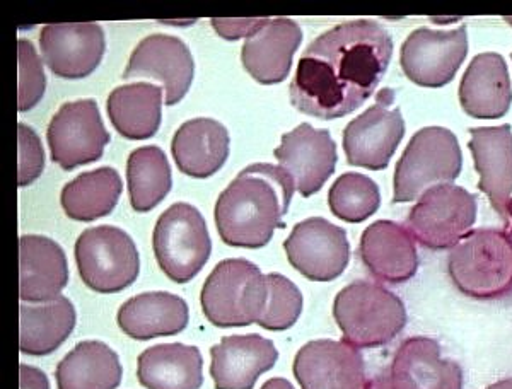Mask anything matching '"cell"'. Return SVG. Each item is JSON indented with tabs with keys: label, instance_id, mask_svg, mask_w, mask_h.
Wrapping results in <instances>:
<instances>
[{
	"label": "cell",
	"instance_id": "cell-1",
	"mask_svg": "<svg viewBox=\"0 0 512 389\" xmlns=\"http://www.w3.org/2000/svg\"><path fill=\"white\" fill-rule=\"evenodd\" d=\"M393 55V40L371 19L342 23L318 36L299 59L291 103L320 120L342 118L373 96Z\"/></svg>",
	"mask_w": 512,
	"mask_h": 389
},
{
	"label": "cell",
	"instance_id": "cell-2",
	"mask_svg": "<svg viewBox=\"0 0 512 389\" xmlns=\"http://www.w3.org/2000/svg\"><path fill=\"white\" fill-rule=\"evenodd\" d=\"M294 190V181L280 166L258 163L243 169L217 198L222 241L250 250L267 246L275 229L284 227Z\"/></svg>",
	"mask_w": 512,
	"mask_h": 389
},
{
	"label": "cell",
	"instance_id": "cell-3",
	"mask_svg": "<svg viewBox=\"0 0 512 389\" xmlns=\"http://www.w3.org/2000/svg\"><path fill=\"white\" fill-rule=\"evenodd\" d=\"M454 287L472 299L494 301L512 294V233L495 227L473 229L449 251Z\"/></svg>",
	"mask_w": 512,
	"mask_h": 389
},
{
	"label": "cell",
	"instance_id": "cell-4",
	"mask_svg": "<svg viewBox=\"0 0 512 389\" xmlns=\"http://www.w3.org/2000/svg\"><path fill=\"white\" fill-rule=\"evenodd\" d=\"M333 318L345 343L355 349H374L402 333L407 326V309L400 297L378 282L357 280L338 292Z\"/></svg>",
	"mask_w": 512,
	"mask_h": 389
},
{
	"label": "cell",
	"instance_id": "cell-5",
	"mask_svg": "<svg viewBox=\"0 0 512 389\" xmlns=\"http://www.w3.org/2000/svg\"><path fill=\"white\" fill-rule=\"evenodd\" d=\"M267 299V275L245 258L217 263L200 294L205 318L217 328L258 323Z\"/></svg>",
	"mask_w": 512,
	"mask_h": 389
},
{
	"label": "cell",
	"instance_id": "cell-6",
	"mask_svg": "<svg viewBox=\"0 0 512 389\" xmlns=\"http://www.w3.org/2000/svg\"><path fill=\"white\" fill-rule=\"evenodd\" d=\"M463 168L456 135L444 127H425L408 142L395 169L393 204L415 202L434 186L453 185Z\"/></svg>",
	"mask_w": 512,
	"mask_h": 389
},
{
	"label": "cell",
	"instance_id": "cell-7",
	"mask_svg": "<svg viewBox=\"0 0 512 389\" xmlns=\"http://www.w3.org/2000/svg\"><path fill=\"white\" fill-rule=\"evenodd\" d=\"M152 246L159 267L176 284L195 279L212 255L204 215L183 202L161 214L152 234Z\"/></svg>",
	"mask_w": 512,
	"mask_h": 389
},
{
	"label": "cell",
	"instance_id": "cell-8",
	"mask_svg": "<svg viewBox=\"0 0 512 389\" xmlns=\"http://www.w3.org/2000/svg\"><path fill=\"white\" fill-rule=\"evenodd\" d=\"M74 253L82 282L99 294L125 291L139 277V251L120 227L86 229L77 238Z\"/></svg>",
	"mask_w": 512,
	"mask_h": 389
},
{
	"label": "cell",
	"instance_id": "cell-9",
	"mask_svg": "<svg viewBox=\"0 0 512 389\" xmlns=\"http://www.w3.org/2000/svg\"><path fill=\"white\" fill-rule=\"evenodd\" d=\"M477 195L456 185L434 186L408 212L405 227L427 250H453L477 221Z\"/></svg>",
	"mask_w": 512,
	"mask_h": 389
},
{
	"label": "cell",
	"instance_id": "cell-10",
	"mask_svg": "<svg viewBox=\"0 0 512 389\" xmlns=\"http://www.w3.org/2000/svg\"><path fill=\"white\" fill-rule=\"evenodd\" d=\"M366 389H463V369L441 357L431 337H410L396 349L390 366L367 379Z\"/></svg>",
	"mask_w": 512,
	"mask_h": 389
},
{
	"label": "cell",
	"instance_id": "cell-11",
	"mask_svg": "<svg viewBox=\"0 0 512 389\" xmlns=\"http://www.w3.org/2000/svg\"><path fill=\"white\" fill-rule=\"evenodd\" d=\"M395 91L381 89L376 103L354 118L344 130L347 163L357 168L381 171L388 168L391 157L405 135V120L400 108H393Z\"/></svg>",
	"mask_w": 512,
	"mask_h": 389
},
{
	"label": "cell",
	"instance_id": "cell-12",
	"mask_svg": "<svg viewBox=\"0 0 512 389\" xmlns=\"http://www.w3.org/2000/svg\"><path fill=\"white\" fill-rule=\"evenodd\" d=\"M52 161L65 171L94 163L103 157L110 142L94 99H79L60 106L48 125Z\"/></svg>",
	"mask_w": 512,
	"mask_h": 389
},
{
	"label": "cell",
	"instance_id": "cell-13",
	"mask_svg": "<svg viewBox=\"0 0 512 389\" xmlns=\"http://www.w3.org/2000/svg\"><path fill=\"white\" fill-rule=\"evenodd\" d=\"M468 55V31L420 28L402 45L400 65L405 76L422 88H443L453 81Z\"/></svg>",
	"mask_w": 512,
	"mask_h": 389
},
{
	"label": "cell",
	"instance_id": "cell-14",
	"mask_svg": "<svg viewBox=\"0 0 512 389\" xmlns=\"http://www.w3.org/2000/svg\"><path fill=\"white\" fill-rule=\"evenodd\" d=\"M284 250L292 267L313 282H332L349 267L350 243L344 227L323 217L296 224Z\"/></svg>",
	"mask_w": 512,
	"mask_h": 389
},
{
	"label": "cell",
	"instance_id": "cell-15",
	"mask_svg": "<svg viewBox=\"0 0 512 389\" xmlns=\"http://www.w3.org/2000/svg\"><path fill=\"white\" fill-rule=\"evenodd\" d=\"M193 74L195 64L185 41L176 36L151 35L135 47L122 79L161 82L166 93V105L175 106L190 91Z\"/></svg>",
	"mask_w": 512,
	"mask_h": 389
},
{
	"label": "cell",
	"instance_id": "cell-16",
	"mask_svg": "<svg viewBox=\"0 0 512 389\" xmlns=\"http://www.w3.org/2000/svg\"><path fill=\"white\" fill-rule=\"evenodd\" d=\"M280 168L291 176L297 192L304 198L320 192L337 168V144L328 130L301 123L282 135L275 149Z\"/></svg>",
	"mask_w": 512,
	"mask_h": 389
},
{
	"label": "cell",
	"instance_id": "cell-17",
	"mask_svg": "<svg viewBox=\"0 0 512 389\" xmlns=\"http://www.w3.org/2000/svg\"><path fill=\"white\" fill-rule=\"evenodd\" d=\"M43 64L62 79H84L105 57V31L96 23L50 24L40 33Z\"/></svg>",
	"mask_w": 512,
	"mask_h": 389
},
{
	"label": "cell",
	"instance_id": "cell-18",
	"mask_svg": "<svg viewBox=\"0 0 512 389\" xmlns=\"http://www.w3.org/2000/svg\"><path fill=\"white\" fill-rule=\"evenodd\" d=\"M292 371L303 389H366L364 357L344 340L306 343L297 352Z\"/></svg>",
	"mask_w": 512,
	"mask_h": 389
},
{
	"label": "cell",
	"instance_id": "cell-19",
	"mask_svg": "<svg viewBox=\"0 0 512 389\" xmlns=\"http://www.w3.org/2000/svg\"><path fill=\"white\" fill-rule=\"evenodd\" d=\"M470 151L480 181L478 190L489 197L492 209L511 226L512 204V128H470Z\"/></svg>",
	"mask_w": 512,
	"mask_h": 389
},
{
	"label": "cell",
	"instance_id": "cell-20",
	"mask_svg": "<svg viewBox=\"0 0 512 389\" xmlns=\"http://www.w3.org/2000/svg\"><path fill=\"white\" fill-rule=\"evenodd\" d=\"M359 256L374 279L386 284H405L419 270V255L412 234L402 224L376 221L366 227Z\"/></svg>",
	"mask_w": 512,
	"mask_h": 389
},
{
	"label": "cell",
	"instance_id": "cell-21",
	"mask_svg": "<svg viewBox=\"0 0 512 389\" xmlns=\"http://www.w3.org/2000/svg\"><path fill=\"white\" fill-rule=\"evenodd\" d=\"M210 376L216 389H253L263 372L279 359L274 342L251 335H231L210 349Z\"/></svg>",
	"mask_w": 512,
	"mask_h": 389
},
{
	"label": "cell",
	"instance_id": "cell-22",
	"mask_svg": "<svg viewBox=\"0 0 512 389\" xmlns=\"http://www.w3.org/2000/svg\"><path fill=\"white\" fill-rule=\"evenodd\" d=\"M303 41V31L289 18L267 19L262 28L248 36L241 62L260 84H279L291 72L292 59Z\"/></svg>",
	"mask_w": 512,
	"mask_h": 389
},
{
	"label": "cell",
	"instance_id": "cell-23",
	"mask_svg": "<svg viewBox=\"0 0 512 389\" xmlns=\"http://www.w3.org/2000/svg\"><path fill=\"white\" fill-rule=\"evenodd\" d=\"M69 282V265L57 241L26 234L19 238V296L23 302L57 299Z\"/></svg>",
	"mask_w": 512,
	"mask_h": 389
},
{
	"label": "cell",
	"instance_id": "cell-24",
	"mask_svg": "<svg viewBox=\"0 0 512 389\" xmlns=\"http://www.w3.org/2000/svg\"><path fill=\"white\" fill-rule=\"evenodd\" d=\"M460 103L466 115L495 120L512 105V84L506 60L499 53H480L468 65L460 84Z\"/></svg>",
	"mask_w": 512,
	"mask_h": 389
},
{
	"label": "cell",
	"instance_id": "cell-25",
	"mask_svg": "<svg viewBox=\"0 0 512 389\" xmlns=\"http://www.w3.org/2000/svg\"><path fill=\"white\" fill-rule=\"evenodd\" d=\"M190 311L185 299L169 292H146L123 302L118 309L120 330L134 340L173 337L185 330Z\"/></svg>",
	"mask_w": 512,
	"mask_h": 389
},
{
	"label": "cell",
	"instance_id": "cell-26",
	"mask_svg": "<svg viewBox=\"0 0 512 389\" xmlns=\"http://www.w3.org/2000/svg\"><path fill=\"white\" fill-rule=\"evenodd\" d=\"M171 152L181 173L192 178H209L226 164L229 132L212 118H193L176 130Z\"/></svg>",
	"mask_w": 512,
	"mask_h": 389
},
{
	"label": "cell",
	"instance_id": "cell-27",
	"mask_svg": "<svg viewBox=\"0 0 512 389\" xmlns=\"http://www.w3.org/2000/svg\"><path fill=\"white\" fill-rule=\"evenodd\" d=\"M137 378L146 389H200L204 359L192 345L159 343L139 355Z\"/></svg>",
	"mask_w": 512,
	"mask_h": 389
},
{
	"label": "cell",
	"instance_id": "cell-28",
	"mask_svg": "<svg viewBox=\"0 0 512 389\" xmlns=\"http://www.w3.org/2000/svg\"><path fill=\"white\" fill-rule=\"evenodd\" d=\"M163 89L149 82H132L113 89L108 117L118 134L130 140L151 139L161 127Z\"/></svg>",
	"mask_w": 512,
	"mask_h": 389
},
{
	"label": "cell",
	"instance_id": "cell-29",
	"mask_svg": "<svg viewBox=\"0 0 512 389\" xmlns=\"http://www.w3.org/2000/svg\"><path fill=\"white\" fill-rule=\"evenodd\" d=\"M19 347L26 355L53 354L70 337L77 323L74 304L60 296L48 302L21 304Z\"/></svg>",
	"mask_w": 512,
	"mask_h": 389
},
{
	"label": "cell",
	"instance_id": "cell-30",
	"mask_svg": "<svg viewBox=\"0 0 512 389\" xmlns=\"http://www.w3.org/2000/svg\"><path fill=\"white\" fill-rule=\"evenodd\" d=\"M122 378L117 352L98 340L77 343L55 371L59 389H117Z\"/></svg>",
	"mask_w": 512,
	"mask_h": 389
},
{
	"label": "cell",
	"instance_id": "cell-31",
	"mask_svg": "<svg viewBox=\"0 0 512 389\" xmlns=\"http://www.w3.org/2000/svg\"><path fill=\"white\" fill-rule=\"evenodd\" d=\"M122 192V178L117 171L98 168L69 181L60 195V204L72 221L93 222L115 210Z\"/></svg>",
	"mask_w": 512,
	"mask_h": 389
},
{
	"label": "cell",
	"instance_id": "cell-32",
	"mask_svg": "<svg viewBox=\"0 0 512 389\" xmlns=\"http://www.w3.org/2000/svg\"><path fill=\"white\" fill-rule=\"evenodd\" d=\"M128 195L135 212L146 214L158 207L173 188L168 157L158 146L130 152L127 161Z\"/></svg>",
	"mask_w": 512,
	"mask_h": 389
},
{
	"label": "cell",
	"instance_id": "cell-33",
	"mask_svg": "<svg viewBox=\"0 0 512 389\" xmlns=\"http://www.w3.org/2000/svg\"><path fill=\"white\" fill-rule=\"evenodd\" d=\"M328 205L338 219L359 224L378 212L381 205L379 186L369 176L345 173L330 188Z\"/></svg>",
	"mask_w": 512,
	"mask_h": 389
},
{
	"label": "cell",
	"instance_id": "cell-34",
	"mask_svg": "<svg viewBox=\"0 0 512 389\" xmlns=\"http://www.w3.org/2000/svg\"><path fill=\"white\" fill-rule=\"evenodd\" d=\"M267 284V306L256 325L268 331L289 330L303 311V294L294 282L280 273H268Z\"/></svg>",
	"mask_w": 512,
	"mask_h": 389
},
{
	"label": "cell",
	"instance_id": "cell-35",
	"mask_svg": "<svg viewBox=\"0 0 512 389\" xmlns=\"http://www.w3.org/2000/svg\"><path fill=\"white\" fill-rule=\"evenodd\" d=\"M19 99L18 110L30 111L40 103L47 91V76L43 72L41 62L35 47L30 40L19 38Z\"/></svg>",
	"mask_w": 512,
	"mask_h": 389
},
{
	"label": "cell",
	"instance_id": "cell-36",
	"mask_svg": "<svg viewBox=\"0 0 512 389\" xmlns=\"http://www.w3.org/2000/svg\"><path fill=\"white\" fill-rule=\"evenodd\" d=\"M19 168L18 186H30L40 178L45 168V151L38 135L28 125L19 123Z\"/></svg>",
	"mask_w": 512,
	"mask_h": 389
},
{
	"label": "cell",
	"instance_id": "cell-37",
	"mask_svg": "<svg viewBox=\"0 0 512 389\" xmlns=\"http://www.w3.org/2000/svg\"><path fill=\"white\" fill-rule=\"evenodd\" d=\"M267 19H212V28L224 40H239L253 35L258 28H262Z\"/></svg>",
	"mask_w": 512,
	"mask_h": 389
},
{
	"label": "cell",
	"instance_id": "cell-38",
	"mask_svg": "<svg viewBox=\"0 0 512 389\" xmlns=\"http://www.w3.org/2000/svg\"><path fill=\"white\" fill-rule=\"evenodd\" d=\"M19 378H21V389H50L47 374L28 364H21L19 367Z\"/></svg>",
	"mask_w": 512,
	"mask_h": 389
},
{
	"label": "cell",
	"instance_id": "cell-39",
	"mask_svg": "<svg viewBox=\"0 0 512 389\" xmlns=\"http://www.w3.org/2000/svg\"><path fill=\"white\" fill-rule=\"evenodd\" d=\"M262 389H294V386L287 379L274 378L263 384Z\"/></svg>",
	"mask_w": 512,
	"mask_h": 389
},
{
	"label": "cell",
	"instance_id": "cell-40",
	"mask_svg": "<svg viewBox=\"0 0 512 389\" xmlns=\"http://www.w3.org/2000/svg\"><path fill=\"white\" fill-rule=\"evenodd\" d=\"M487 389H512V378L502 379V381L490 384Z\"/></svg>",
	"mask_w": 512,
	"mask_h": 389
},
{
	"label": "cell",
	"instance_id": "cell-41",
	"mask_svg": "<svg viewBox=\"0 0 512 389\" xmlns=\"http://www.w3.org/2000/svg\"><path fill=\"white\" fill-rule=\"evenodd\" d=\"M509 227H512V204H511V226Z\"/></svg>",
	"mask_w": 512,
	"mask_h": 389
},
{
	"label": "cell",
	"instance_id": "cell-42",
	"mask_svg": "<svg viewBox=\"0 0 512 389\" xmlns=\"http://www.w3.org/2000/svg\"><path fill=\"white\" fill-rule=\"evenodd\" d=\"M511 59H512V55H511Z\"/></svg>",
	"mask_w": 512,
	"mask_h": 389
}]
</instances>
